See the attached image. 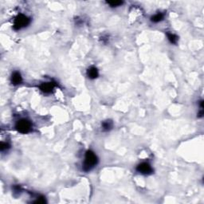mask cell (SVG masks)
I'll return each mask as SVG.
<instances>
[{"label": "cell", "mask_w": 204, "mask_h": 204, "mask_svg": "<svg viewBox=\"0 0 204 204\" xmlns=\"http://www.w3.org/2000/svg\"><path fill=\"white\" fill-rule=\"evenodd\" d=\"M97 162H98V159H97V156H96L95 153L91 150L87 151L85 153V160H84L82 169H83V171L88 172L89 171H91L97 164Z\"/></svg>", "instance_id": "1"}, {"label": "cell", "mask_w": 204, "mask_h": 204, "mask_svg": "<svg viewBox=\"0 0 204 204\" xmlns=\"http://www.w3.org/2000/svg\"><path fill=\"white\" fill-rule=\"evenodd\" d=\"M15 129L18 133H22V134H26V133H30L31 131L32 124L29 120L21 119L16 123Z\"/></svg>", "instance_id": "2"}, {"label": "cell", "mask_w": 204, "mask_h": 204, "mask_svg": "<svg viewBox=\"0 0 204 204\" xmlns=\"http://www.w3.org/2000/svg\"><path fill=\"white\" fill-rule=\"evenodd\" d=\"M30 22V18H28L27 16L24 15V14H18L17 17L14 19V30H21L22 28L26 27L27 26Z\"/></svg>", "instance_id": "3"}, {"label": "cell", "mask_w": 204, "mask_h": 204, "mask_svg": "<svg viewBox=\"0 0 204 204\" xmlns=\"http://www.w3.org/2000/svg\"><path fill=\"white\" fill-rule=\"evenodd\" d=\"M137 171L143 175H149L152 172V167L148 163L143 162L137 167Z\"/></svg>", "instance_id": "4"}, {"label": "cell", "mask_w": 204, "mask_h": 204, "mask_svg": "<svg viewBox=\"0 0 204 204\" xmlns=\"http://www.w3.org/2000/svg\"><path fill=\"white\" fill-rule=\"evenodd\" d=\"M40 89L46 93H50L53 91L54 88V84L53 82H44L39 86Z\"/></svg>", "instance_id": "5"}, {"label": "cell", "mask_w": 204, "mask_h": 204, "mask_svg": "<svg viewBox=\"0 0 204 204\" xmlns=\"http://www.w3.org/2000/svg\"><path fill=\"white\" fill-rule=\"evenodd\" d=\"M22 81V77L19 72L15 71L12 73L11 77H10V81H11V83L13 84V85H19V84H21Z\"/></svg>", "instance_id": "6"}, {"label": "cell", "mask_w": 204, "mask_h": 204, "mask_svg": "<svg viewBox=\"0 0 204 204\" xmlns=\"http://www.w3.org/2000/svg\"><path fill=\"white\" fill-rule=\"evenodd\" d=\"M98 75H99L98 70L94 66H92L87 70V76L90 79H96V78H97Z\"/></svg>", "instance_id": "7"}, {"label": "cell", "mask_w": 204, "mask_h": 204, "mask_svg": "<svg viewBox=\"0 0 204 204\" xmlns=\"http://www.w3.org/2000/svg\"><path fill=\"white\" fill-rule=\"evenodd\" d=\"M113 121H110V120H107V121H103V123H102V129H103L104 131L105 132L110 131V130L113 129Z\"/></svg>", "instance_id": "8"}, {"label": "cell", "mask_w": 204, "mask_h": 204, "mask_svg": "<svg viewBox=\"0 0 204 204\" xmlns=\"http://www.w3.org/2000/svg\"><path fill=\"white\" fill-rule=\"evenodd\" d=\"M164 14L163 13H157L151 18V21L155 23H157V22H161L164 19Z\"/></svg>", "instance_id": "9"}, {"label": "cell", "mask_w": 204, "mask_h": 204, "mask_svg": "<svg viewBox=\"0 0 204 204\" xmlns=\"http://www.w3.org/2000/svg\"><path fill=\"white\" fill-rule=\"evenodd\" d=\"M167 38H168V40L170 41L171 43L172 44H176L177 42H178V37H177L175 34H172V33H169V32H167Z\"/></svg>", "instance_id": "10"}, {"label": "cell", "mask_w": 204, "mask_h": 204, "mask_svg": "<svg viewBox=\"0 0 204 204\" xmlns=\"http://www.w3.org/2000/svg\"><path fill=\"white\" fill-rule=\"evenodd\" d=\"M107 3L112 7H117V6H121L123 4V2L122 1H109V2H107Z\"/></svg>", "instance_id": "11"}, {"label": "cell", "mask_w": 204, "mask_h": 204, "mask_svg": "<svg viewBox=\"0 0 204 204\" xmlns=\"http://www.w3.org/2000/svg\"><path fill=\"white\" fill-rule=\"evenodd\" d=\"M9 148H10V144L7 142L1 143V152H4Z\"/></svg>", "instance_id": "12"}, {"label": "cell", "mask_w": 204, "mask_h": 204, "mask_svg": "<svg viewBox=\"0 0 204 204\" xmlns=\"http://www.w3.org/2000/svg\"><path fill=\"white\" fill-rule=\"evenodd\" d=\"M46 202V199L44 198V197L41 196V197H39V198H37V200H36L34 202H36V203H45Z\"/></svg>", "instance_id": "13"}]
</instances>
